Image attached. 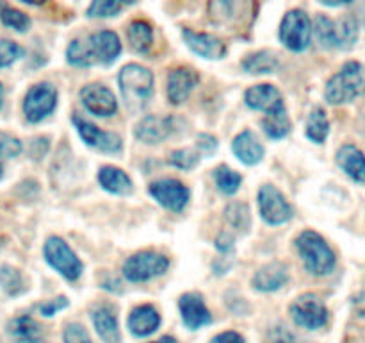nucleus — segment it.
Returning <instances> with one entry per match:
<instances>
[{"label":"nucleus","mask_w":365,"mask_h":343,"mask_svg":"<svg viewBox=\"0 0 365 343\" xmlns=\"http://www.w3.org/2000/svg\"><path fill=\"white\" fill-rule=\"evenodd\" d=\"M296 247L302 256L307 272L312 275H328L335 268V254L327 239L316 231H305L296 239Z\"/></svg>","instance_id":"obj_1"},{"label":"nucleus","mask_w":365,"mask_h":343,"mask_svg":"<svg viewBox=\"0 0 365 343\" xmlns=\"http://www.w3.org/2000/svg\"><path fill=\"white\" fill-rule=\"evenodd\" d=\"M365 88V75L364 66L356 61H349L341 71L334 75L328 81L327 89H324V96L330 104L337 106V104H346L355 100Z\"/></svg>","instance_id":"obj_2"},{"label":"nucleus","mask_w":365,"mask_h":343,"mask_svg":"<svg viewBox=\"0 0 365 343\" xmlns=\"http://www.w3.org/2000/svg\"><path fill=\"white\" fill-rule=\"evenodd\" d=\"M120 89L130 109H139L146 104L153 91V75L141 64H127L120 71Z\"/></svg>","instance_id":"obj_3"},{"label":"nucleus","mask_w":365,"mask_h":343,"mask_svg":"<svg viewBox=\"0 0 365 343\" xmlns=\"http://www.w3.org/2000/svg\"><path fill=\"white\" fill-rule=\"evenodd\" d=\"M280 39L292 52H303L309 49L312 39V24L309 14L302 9L289 11L282 20Z\"/></svg>","instance_id":"obj_4"},{"label":"nucleus","mask_w":365,"mask_h":343,"mask_svg":"<svg viewBox=\"0 0 365 343\" xmlns=\"http://www.w3.org/2000/svg\"><path fill=\"white\" fill-rule=\"evenodd\" d=\"M168 267H170V259L166 256L152 252V250H143L125 261L123 275L130 282H143L163 275Z\"/></svg>","instance_id":"obj_5"},{"label":"nucleus","mask_w":365,"mask_h":343,"mask_svg":"<svg viewBox=\"0 0 365 343\" xmlns=\"http://www.w3.org/2000/svg\"><path fill=\"white\" fill-rule=\"evenodd\" d=\"M45 259L53 270L59 272L63 277H66L68 281H77L82 275V263L77 257V254L68 247V243L64 239L52 236V238L46 239L45 243Z\"/></svg>","instance_id":"obj_6"},{"label":"nucleus","mask_w":365,"mask_h":343,"mask_svg":"<svg viewBox=\"0 0 365 343\" xmlns=\"http://www.w3.org/2000/svg\"><path fill=\"white\" fill-rule=\"evenodd\" d=\"M291 317L296 325L314 331L327 324L328 309L317 295L303 293L291 304Z\"/></svg>","instance_id":"obj_7"},{"label":"nucleus","mask_w":365,"mask_h":343,"mask_svg":"<svg viewBox=\"0 0 365 343\" xmlns=\"http://www.w3.org/2000/svg\"><path fill=\"white\" fill-rule=\"evenodd\" d=\"M57 104V91L48 82H41L29 89L24 100V113L25 118L32 124H38L43 118L48 116Z\"/></svg>","instance_id":"obj_8"},{"label":"nucleus","mask_w":365,"mask_h":343,"mask_svg":"<svg viewBox=\"0 0 365 343\" xmlns=\"http://www.w3.org/2000/svg\"><path fill=\"white\" fill-rule=\"evenodd\" d=\"M259 209L269 225H282L292 218L291 204L273 184H264L259 189Z\"/></svg>","instance_id":"obj_9"},{"label":"nucleus","mask_w":365,"mask_h":343,"mask_svg":"<svg viewBox=\"0 0 365 343\" xmlns=\"http://www.w3.org/2000/svg\"><path fill=\"white\" fill-rule=\"evenodd\" d=\"M150 195L163 207L178 213L187 206L191 193H189L187 186H184L177 179H160V181L150 184Z\"/></svg>","instance_id":"obj_10"},{"label":"nucleus","mask_w":365,"mask_h":343,"mask_svg":"<svg viewBox=\"0 0 365 343\" xmlns=\"http://www.w3.org/2000/svg\"><path fill=\"white\" fill-rule=\"evenodd\" d=\"M81 100L89 113L96 116H113L118 111V100L114 93L103 84H88L81 89Z\"/></svg>","instance_id":"obj_11"},{"label":"nucleus","mask_w":365,"mask_h":343,"mask_svg":"<svg viewBox=\"0 0 365 343\" xmlns=\"http://www.w3.org/2000/svg\"><path fill=\"white\" fill-rule=\"evenodd\" d=\"M73 125L78 131V134H81V138L84 139V143H88L93 149H98L102 152L109 154H116L121 150V138L114 134V132L100 131L95 124L78 116H73Z\"/></svg>","instance_id":"obj_12"},{"label":"nucleus","mask_w":365,"mask_h":343,"mask_svg":"<svg viewBox=\"0 0 365 343\" xmlns=\"http://www.w3.org/2000/svg\"><path fill=\"white\" fill-rule=\"evenodd\" d=\"M178 307H180L182 320H184L185 327L196 331V329L209 325L212 322V314L207 309L203 297L200 293H185L178 300Z\"/></svg>","instance_id":"obj_13"},{"label":"nucleus","mask_w":365,"mask_h":343,"mask_svg":"<svg viewBox=\"0 0 365 343\" xmlns=\"http://www.w3.org/2000/svg\"><path fill=\"white\" fill-rule=\"evenodd\" d=\"M182 38H184L185 45H187L192 52L205 57V59H221V57H225V54H227V45L212 34L184 29V31H182Z\"/></svg>","instance_id":"obj_14"},{"label":"nucleus","mask_w":365,"mask_h":343,"mask_svg":"<svg viewBox=\"0 0 365 343\" xmlns=\"http://www.w3.org/2000/svg\"><path fill=\"white\" fill-rule=\"evenodd\" d=\"M200 77L192 68H175L168 79V99L171 104L178 106V104L185 102L198 84Z\"/></svg>","instance_id":"obj_15"},{"label":"nucleus","mask_w":365,"mask_h":343,"mask_svg":"<svg viewBox=\"0 0 365 343\" xmlns=\"http://www.w3.org/2000/svg\"><path fill=\"white\" fill-rule=\"evenodd\" d=\"M89 46H91L93 57L96 64H110L118 59L121 54V43L116 32L113 31H100L88 38Z\"/></svg>","instance_id":"obj_16"},{"label":"nucleus","mask_w":365,"mask_h":343,"mask_svg":"<svg viewBox=\"0 0 365 343\" xmlns=\"http://www.w3.org/2000/svg\"><path fill=\"white\" fill-rule=\"evenodd\" d=\"M245 100L246 104H248V107H252V109L255 111H266V114L278 109H284L285 107L282 93L271 84L253 86V88H250L248 91H246Z\"/></svg>","instance_id":"obj_17"},{"label":"nucleus","mask_w":365,"mask_h":343,"mask_svg":"<svg viewBox=\"0 0 365 343\" xmlns=\"http://www.w3.org/2000/svg\"><path fill=\"white\" fill-rule=\"evenodd\" d=\"M91 320L96 332L106 343H120V327H118L116 309L109 304H98L93 307Z\"/></svg>","instance_id":"obj_18"},{"label":"nucleus","mask_w":365,"mask_h":343,"mask_svg":"<svg viewBox=\"0 0 365 343\" xmlns=\"http://www.w3.org/2000/svg\"><path fill=\"white\" fill-rule=\"evenodd\" d=\"M253 4L246 2H210L209 16L216 25L223 27H239L242 25L245 11L252 9Z\"/></svg>","instance_id":"obj_19"},{"label":"nucleus","mask_w":365,"mask_h":343,"mask_svg":"<svg viewBox=\"0 0 365 343\" xmlns=\"http://www.w3.org/2000/svg\"><path fill=\"white\" fill-rule=\"evenodd\" d=\"M171 134V118L150 114L135 125V138L146 145L164 141Z\"/></svg>","instance_id":"obj_20"},{"label":"nucleus","mask_w":365,"mask_h":343,"mask_svg":"<svg viewBox=\"0 0 365 343\" xmlns=\"http://www.w3.org/2000/svg\"><path fill=\"white\" fill-rule=\"evenodd\" d=\"M160 325V314L150 304L145 306H138L132 309L130 317H128V331L138 338H145V336L153 334Z\"/></svg>","instance_id":"obj_21"},{"label":"nucleus","mask_w":365,"mask_h":343,"mask_svg":"<svg viewBox=\"0 0 365 343\" xmlns=\"http://www.w3.org/2000/svg\"><path fill=\"white\" fill-rule=\"evenodd\" d=\"M289 281V268L284 263H274L266 264L260 268L255 275H253V286L259 292H277L282 286L287 284Z\"/></svg>","instance_id":"obj_22"},{"label":"nucleus","mask_w":365,"mask_h":343,"mask_svg":"<svg viewBox=\"0 0 365 343\" xmlns=\"http://www.w3.org/2000/svg\"><path fill=\"white\" fill-rule=\"evenodd\" d=\"M232 149H234V154L239 157V161L250 164V166L260 163L264 157L262 143L259 141V138L252 131H242L241 134L235 136Z\"/></svg>","instance_id":"obj_23"},{"label":"nucleus","mask_w":365,"mask_h":343,"mask_svg":"<svg viewBox=\"0 0 365 343\" xmlns=\"http://www.w3.org/2000/svg\"><path fill=\"white\" fill-rule=\"evenodd\" d=\"M337 163L353 181H365V156L355 145H344L337 152Z\"/></svg>","instance_id":"obj_24"},{"label":"nucleus","mask_w":365,"mask_h":343,"mask_svg":"<svg viewBox=\"0 0 365 343\" xmlns=\"http://www.w3.org/2000/svg\"><path fill=\"white\" fill-rule=\"evenodd\" d=\"M7 332L13 338L14 343H38L41 339L43 331L34 318L16 317L7 324Z\"/></svg>","instance_id":"obj_25"},{"label":"nucleus","mask_w":365,"mask_h":343,"mask_svg":"<svg viewBox=\"0 0 365 343\" xmlns=\"http://www.w3.org/2000/svg\"><path fill=\"white\" fill-rule=\"evenodd\" d=\"M98 182L106 192L114 193V195H128L134 189L130 177L116 166H103L98 172Z\"/></svg>","instance_id":"obj_26"},{"label":"nucleus","mask_w":365,"mask_h":343,"mask_svg":"<svg viewBox=\"0 0 365 343\" xmlns=\"http://www.w3.org/2000/svg\"><path fill=\"white\" fill-rule=\"evenodd\" d=\"M127 38L128 43H130V49L134 52L146 54L153 43V31L150 27V24H146L143 20H135L128 25Z\"/></svg>","instance_id":"obj_27"},{"label":"nucleus","mask_w":365,"mask_h":343,"mask_svg":"<svg viewBox=\"0 0 365 343\" xmlns=\"http://www.w3.org/2000/svg\"><path fill=\"white\" fill-rule=\"evenodd\" d=\"M335 24V49H351L359 38V24L353 16H342Z\"/></svg>","instance_id":"obj_28"},{"label":"nucleus","mask_w":365,"mask_h":343,"mask_svg":"<svg viewBox=\"0 0 365 343\" xmlns=\"http://www.w3.org/2000/svg\"><path fill=\"white\" fill-rule=\"evenodd\" d=\"M262 129L271 139H282L291 132V120L287 116V111L278 109L273 113H267L262 120Z\"/></svg>","instance_id":"obj_29"},{"label":"nucleus","mask_w":365,"mask_h":343,"mask_svg":"<svg viewBox=\"0 0 365 343\" xmlns=\"http://www.w3.org/2000/svg\"><path fill=\"white\" fill-rule=\"evenodd\" d=\"M242 68L248 74H273L278 68V59L274 54L260 50V52L246 56V59L242 61Z\"/></svg>","instance_id":"obj_30"},{"label":"nucleus","mask_w":365,"mask_h":343,"mask_svg":"<svg viewBox=\"0 0 365 343\" xmlns=\"http://www.w3.org/2000/svg\"><path fill=\"white\" fill-rule=\"evenodd\" d=\"M330 132V121H328L327 113L323 107H314L307 120V136L314 143H323Z\"/></svg>","instance_id":"obj_31"},{"label":"nucleus","mask_w":365,"mask_h":343,"mask_svg":"<svg viewBox=\"0 0 365 343\" xmlns=\"http://www.w3.org/2000/svg\"><path fill=\"white\" fill-rule=\"evenodd\" d=\"M66 59L73 66H95L96 64L88 39H73L66 50Z\"/></svg>","instance_id":"obj_32"},{"label":"nucleus","mask_w":365,"mask_h":343,"mask_svg":"<svg viewBox=\"0 0 365 343\" xmlns=\"http://www.w3.org/2000/svg\"><path fill=\"white\" fill-rule=\"evenodd\" d=\"M214 181H216L217 188L225 193V195H234L237 193V189L241 188L242 177L235 170L228 166H217L214 170Z\"/></svg>","instance_id":"obj_33"},{"label":"nucleus","mask_w":365,"mask_h":343,"mask_svg":"<svg viewBox=\"0 0 365 343\" xmlns=\"http://www.w3.org/2000/svg\"><path fill=\"white\" fill-rule=\"evenodd\" d=\"M225 218L228 220V224L232 227H235L237 231L248 232L250 225H252V217H250V209L246 204L242 202H232L230 206L225 209Z\"/></svg>","instance_id":"obj_34"},{"label":"nucleus","mask_w":365,"mask_h":343,"mask_svg":"<svg viewBox=\"0 0 365 343\" xmlns=\"http://www.w3.org/2000/svg\"><path fill=\"white\" fill-rule=\"evenodd\" d=\"M0 286H2L4 292L11 297L24 293L25 282H24V277H21L20 270H16V268L13 267L0 268Z\"/></svg>","instance_id":"obj_35"},{"label":"nucleus","mask_w":365,"mask_h":343,"mask_svg":"<svg viewBox=\"0 0 365 343\" xmlns=\"http://www.w3.org/2000/svg\"><path fill=\"white\" fill-rule=\"evenodd\" d=\"M314 32H316V38L319 41V45L323 49H334L335 46V24L330 18L319 16L316 18V24H314Z\"/></svg>","instance_id":"obj_36"},{"label":"nucleus","mask_w":365,"mask_h":343,"mask_svg":"<svg viewBox=\"0 0 365 343\" xmlns=\"http://www.w3.org/2000/svg\"><path fill=\"white\" fill-rule=\"evenodd\" d=\"M0 20H2V24L6 25V27L14 29V31L18 32H25L31 27V20H29L27 14L7 6L0 11Z\"/></svg>","instance_id":"obj_37"},{"label":"nucleus","mask_w":365,"mask_h":343,"mask_svg":"<svg viewBox=\"0 0 365 343\" xmlns=\"http://www.w3.org/2000/svg\"><path fill=\"white\" fill-rule=\"evenodd\" d=\"M123 9V4L114 2V0H96L89 6L88 16L89 18H109L116 16Z\"/></svg>","instance_id":"obj_38"},{"label":"nucleus","mask_w":365,"mask_h":343,"mask_svg":"<svg viewBox=\"0 0 365 343\" xmlns=\"http://www.w3.org/2000/svg\"><path fill=\"white\" fill-rule=\"evenodd\" d=\"M21 56H24V49L18 43L9 41V39H0V68L9 66Z\"/></svg>","instance_id":"obj_39"},{"label":"nucleus","mask_w":365,"mask_h":343,"mask_svg":"<svg viewBox=\"0 0 365 343\" xmlns=\"http://www.w3.org/2000/svg\"><path fill=\"white\" fill-rule=\"evenodd\" d=\"M198 159H200L198 154H196L195 150H189V149L175 150V152L170 156V163L173 164V166L180 168V170H191V168L196 166Z\"/></svg>","instance_id":"obj_40"},{"label":"nucleus","mask_w":365,"mask_h":343,"mask_svg":"<svg viewBox=\"0 0 365 343\" xmlns=\"http://www.w3.org/2000/svg\"><path fill=\"white\" fill-rule=\"evenodd\" d=\"M21 152V141L7 132H0V163L2 159H11Z\"/></svg>","instance_id":"obj_41"},{"label":"nucleus","mask_w":365,"mask_h":343,"mask_svg":"<svg viewBox=\"0 0 365 343\" xmlns=\"http://www.w3.org/2000/svg\"><path fill=\"white\" fill-rule=\"evenodd\" d=\"M64 343H91L88 331L81 324H70L64 329Z\"/></svg>","instance_id":"obj_42"},{"label":"nucleus","mask_w":365,"mask_h":343,"mask_svg":"<svg viewBox=\"0 0 365 343\" xmlns=\"http://www.w3.org/2000/svg\"><path fill=\"white\" fill-rule=\"evenodd\" d=\"M68 307V299L66 297H57V299L48 300V302H43L38 306V311L43 314V317H53L57 311Z\"/></svg>","instance_id":"obj_43"},{"label":"nucleus","mask_w":365,"mask_h":343,"mask_svg":"<svg viewBox=\"0 0 365 343\" xmlns=\"http://www.w3.org/2000/svg\"><path fill=\"white\" fill-rule=\"evenodd\" d=\"M196 146H198L200 152H203L209 156V154L216 152L217 139L210 134H200L198 139H196Z\"/></svg>","instance_id":"obj_44"},{"label":"nucleus","mask_w":365,"mask_h":343,"mask_svg":"<svg viewBox=\"0 0 365 343\" xmlns=\"http://www.w3.org/2000/svg\"><path fill=\"white\" fill-rule=\"evenodd\" d=\"M210 343H245V338H242L239 332L227 331V332H221V334L214 336L212 342Z\"/></svg>","instance_id":"obj_45"},{"label":"nucleus","mask_w":365,"mask_h":343,"mask_svg":"<svg viewBox=\"0 0 365 343\" xmlns=\"http://www.w3.org/2000/svg\"><path fill=\"white\" fill-rule=\"evenodd\" d=\"M216 247H217V250H221V252H225V254L230 252V250L234 249V238H232L228 232H221L216 239Z\"/></svg>","instance_id":"obj_46"},{"label":"nucleus","mask_w":365,"mask_h":343,"mask_svg":"<svg viewBox=\"0 0 365 343\" xmlns=\"http://www.w3.org/2000/svg\"><path fill=\"white\" fill-rule=\"evenodd\" d=\"M153 343H177V339L171 338V336H164V338L157 339V342H153Z\"/></svg>","instance_id":"obj_47"},{"label":"nucleus","mask_w":365,"mask_h":343,"mask_svg":"<svg viewBox=\"0 0 365 343\" xmlns=\"http://www.w3.org/2000/svg\"><path fill=\"white\" fill-rule=\"evenodd\" d=\"M2 104H4V86L0 84V109H2Z\"/></svg>","instance_id":"obj_48"},{"label":"nucleus","mask_w":365,"mask_h":343,"mask_svg":"<svg viewBox=\"0 0 365 343\" xmlns=\"http://www.w3.org/2000/svg\"><path fill=\"white\" fill-rule=\"evenodd\" d=\"M4 177V166H2V163H0V179Z\"/></svg>","instance_id":"obj_49"}]
</instances>
